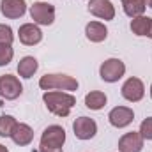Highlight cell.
<instances>
[{
  "mask_svg": "<svg viewBox=\"0 0 152 152\" xmlns=\"http://www.w3.org/2000/svg\"><path fill=\"white\" fill-rule=\"evenodd\" d=\"M145 4H147L149 7H152V0H145Z\"/></svg>",
  "mask_w": 152,
  "mask_h": 152,
  "instance_id": "484cf974",
  "label": "cell"
},
{
  "mask_svg": "<svg viewBox=\"0 0 152 152\" xmlns=\"http://www.w3.org/2000/svg\"><path fill=\"white\" fill-rule=\"evenodd\" d=\"M122 2H126V0H122Z\"/></svg>",
  "mask_w": 152,
  "mask_h": 152,
  "instance_id": "f1b7e54d",
  "label": "cell"
},
{
  "mask_svg": "<svg viewBox=\"0 0 152 152\" xmlns=\"http://www.w3.org/2000/svg\"><path fill=\"white\" fill-rule=\"evenodd\" d=\"M143 149V138L140 133H126L118 140V151L120 152H140Z\"/></svg>",
  "mask_w": 152,
  "mask_h": 152,
  "instance_id": "8fae6325",
  "label": "cell"
},
{
  "mask_svg": "<svg viewBox=\"0 0 152 152\" xmlns=\"http://www.w3.org/2000/svg\"><path fill=\"white\" fill-rule=\"evenodd\" d=\"M14 41V36H12V30L9 25H0V44H7L11 46Z\"/></svg>",
  "mask_w": 152,
  "mask_h": 152,
  "instance_id": "44dd1931",
  "label": "cell"
},
{
  "mask_svg": "<svg viewBox=\"0 0 152 152\" xmlns=\"http://www.w3.org/2000/svg\"><path fill=\"white\" fill-rule=\"evenodd\" d=\"M85 104L90 110H101L106 104V96L103 92H99V90H94V92L85 96Z\"/></svg>",
  "mask_w": 152,
  "mask_h": 152,
  "instance_id": "d6986e66",
  "label": "cell"
},
{
  "mask_svg": "<svg viewBox=\"0 0 152 152\" xmlns=\"http://www.w3.org/2000/svg\"><path fill=\"white\" fill-rule=\"evenodd\" d=\"M143 94H145V87H143V83H142L140 78H129L122 85V96L127 101H131V103L140 101L143 97Z\"/></svg>",
  "mask_w": 152,
  "mask_h": 152,
  "instance_id": "ba28073f",
  "label": "cell"
},
{
  "mask_svg": "<svg viewBox=\"0 0 152 152\" xmlns=\"http://www.w3.org/2000/svg\"><path fill=\"white\" fill-rule=\"evenodd\" d=\"M12 48L7 46V44H0V66H7L11 60H12Z\"/></svg>",
  "mask_w": 152,
  "mask_h": 152,
  "instance_id": "7402d4cb",
  "label": "cell"
},
{
  "mask_svg": "<svg viewBox=\"0 0 152 152\" xmlns=\"http://www.w3.org/2000/svg\"><path fill=\"white\" fill-rule=\"evenodd\" d=\"M21 92H23V87H21V83H20V80L16 76L12 75L0 76V96L4 99L12 101V99L20 97Z\"/></svg>",
  "mask_w": 152,
  "mask_h": 152,
  "instance_id": "5b68a950",
  "label": "cell"
},
{
  "mask_svg": "<svg viewBox=\"0 0 152 152\" xmlns=\"http://www.w3.org/2000/svg\"><path fill=\"white\" fill-rule=\"evenodd\" d=\"M0 152H9V151H7V147H5V145H0Z\"/></svg>",
  "mask_w": 152,
  "mask_h": 152,
  "instance_id": "d4e9b609",
  "label": "cell"
},
{
  "mask_svg": "<svg viewBox=\"0 0 152 152\" xmlns=\"http://www.w3.org/2000/svg\"><path fill=\"white\" fill-rule=\"evenodd\" d=\"M122 5H124V12H126L129 18L143 16L145 7H147L145 0H126V2H122Z\"/></svg>",
  "mask_w": 152,
  "mask_h": 152,
  "instance_id": "2e32d148",
  "label": "cell"
},
{
  "mask_svg": "<svg viewBox=\"0 0 152 152\" xmlns=\"http://www.w3.org/2000/svg\"><path fill=\"white\" fill-rule=\"evenodd\" d=\"M85 34H87V39L92 41V42H101L104 41L106 36H108V28L99 23V21H90L87 27H85Z\"/></svg>",
  "mask_w": 152,
  "mask_h": 152,
  "instance_id": "9a60e30c",
  "label": "cell"
},
{
  "mask_svg": "<svg viewBox=\"0 0 152 152\" xmlns=\"http://www.w3.org/2000/svg\"><path fill=\"white\" fill-rule=\"evenodd\" d=\"M42 99L46 103V108L58 117H67L71 108L76 104L75 96L66 94V92H46Z\"/></svg>",
  "mask_w": 152,
  "mask_h": 152,
  "instance_id": "6da1fadb",
  "label": "cell"
},
{
  "mask_svg": "<svg viewBox=\"0 0 152 152\" xmlns=\"http://www.w3.org/2000/svg\"><path fill=\"white\" fill-rule=\"evenodd\" d=\"M30 16L39 25H51L55 21V7L46 2H36L30 7Z\"/></svg>",
  "mask_w": 152,
  "mask_h": 152,
  "instance_id": "277c9868",
  "label": "cell"
},
{
  "mask_svg": "<svg viewBox=\"0 0 152 152\" xmlns=\"http://www.w3.org/2000/svg\"><path fill=\"white\" fill-rule=\"evenodd\" d=\"M39 87L42 90H53V88L76 90L78 88V81L73 76H67V75H44L39 80Z\"/></svg>",
  "mask_w": 152,
  "mask_h": 152,
  "instance_id": "7a4b0ae2",
  "label": "cell"
},
{
  "mask_svg": "<svg viewBox=\"0 0 152 152\" xmlns=\"http://www.w3.org/2000/svg\"><path fill=\"white\" fill-rule=\"evenodd\" d=\"M140 134L143 140H152V117L145 118L140 126Z\"/></svg>",
  "mask_w": 152,
  "mask_h": 152,
  "instance_id": "603a6c76",
  "label": "cell"
},
{
  "mask_svg": "<svg viewBox=\"0 0 152 152\" xmlns=\"http://www.w3.org/2000/svg\"><path fill=\"white\" fill-rule=\"evenodd\" d=\"M0 11L5 18L14 20V18H20V16L25 14L27 4H25V0H2L0 2Z\"/></svg>",
  "mask_w": 152,
  "mask_h": 152,
  "instance_id": "7c38bea8",
  "label": "cell"
},
{
  "mask_svg": "<svg viewBox=\"0 0 152 152\" xmlns=\"http://www.w3.org/2000/svg\"><path fill=\"white\" fill-rule=\"evenodd\" d=\"M16 120H14V117H11V115H2L0 117V136H11L12 134V131H14V127H16Z\"/></svg>",
  "mask_w": 152,
  "mask_h": 152,
  "instance_id": "ffe728a7",
  "label": "cell"
},
{
  "mask_svg": "<svg viewBox=\"0 0 152 152\" xmlns=\"http://www.w3.org/2000/svg\"><path fill=\"white\" fill-rule=\"evenodd\" d=\"M73 129H75L76 138H80V140H90L97 133V124L92 118H88V117H80V118L75 120Z\"/></svg>",
  "mask_w": 152,
  "mask_h": 152,
  "instance_id": "52a82bcc",
  "label": "cell"
},
{
  "mask_svg": "<svg viewBox=\"0 0 152 152\" xmlns=\"http://www.w3.org/2000/svg\"><path fill=\"white\" fill-rule=\"evenodd\" d=\"M11 138H12V142H14L16 145H21V147H23V145H28V143L32 142L34 131H32V127L27 126V124H16V127H14Z\"/></svg>",
  "mask_w": 152,
  "mask_h": 152,
  "instance_id": "5bb4252c",
  "label": "cell"
},
{
  "mask_svg": "<svg viewBox=\"0 0 152 152\" xmlns=\"http://www.w3.org/2000/svg\"><path fill=\"white\" fill-rule=\"evenodd\" d=\"M39 152H62V149H55V147H39Z\"/></svg>",
  "mask_w": 152,
  "mask_h": 152,
  "instance_id": "cb8c5ba5",
  "label": "cell"
},
{
  "mask_svg": "<svg viewBox=\"0 0 152 152\" xmlns=\"http://www.w3.org/2000/svg\"><path fill=\"white\" fill-rule=\"evenodd\" d=\"M88 11L101 20H113L115 18V7L110 0H90Z\"/></svg>",
  "mask_w": 152,
  "mask_h": 152,
  "instance_id": "9c48e42d",
  "label": "cell"
},
{
  "mask_svg": "<svg viewBox=\"0 0 152 152\" xmlns=\"http://www.w3.org/2000/svg\"><path fill=\"white\" fill-rule=\"evenodd\" d=\"M37 67H39V64L34 57H23L20 60V64H18V73L23 78H32L34 73L37 71Z\"/></svg>",
  "mask_w": 152,
  "mask_h": 152,
  "instance_id": "e0dca14e",
  "label": "cell"
},
{
  "mask_svg": "<svg viewBox=\"0 0 152 152\" xmlns=\"http://www.w3.org/2000/svg\"><path fill=\"white\" fill-rule=\"evenodd\" d=\"M124 73H126V66H124V62L118 60V58H108V60H104V62L101 64V69H99L101 78H103L104 81H108V83L118 81V80L124 76Z\"/></svg>",
  "mask_w": 152,
  "mask_h": 152,
  "instance_id": "3957f363",
  "label": "cell"
},
{
  "mask_svg": "<svg viewBox=\"0 0 152 152\" xmlns=\"http://www.w3.org/2000/svg\"><path fill=\"white\" fill-rule=\"evenodd\" d=\"M108 118H110V124L113 127H126V126H129L134 120V113L127 106H117V108H113L110 112Z\"/></svg>",
  "mask_w": 152,
  "mask_h": 152,
  "instance_id": "30bf717a",
  "label": "cell"
},
{
  "mask_svg": "<svg viewBox=\"0 0 152 152\" xmlns=\"http://www.w3.org/2000/svg\"><path fill=\"white\" fill-rule=\"evenodd\" d=\"M151 97H152V87H151Z\"/></svg>",
  "mask_w": 152,
  "mask_h": 152,
  "instance_id": "83f0119b",
  "label": "cell"
},
{
  "mask_svg": "<svg viewBox=\"0 0 152 152\" xmlns=\"http://www.w3.org/2000/svg\"><path fill=\"white\" fill-rule=\"evenodd\" d=\"M66 142V131L60 126H50L44 129L42 136H41V147H55V149H62Z\"/></svg>",
  "mask_w": 152,
  "mask_h": 152,
  "instance_id": "8992f818",
  "label": "cell"
},
{
  "mask_svg": "<svg viewBox=\"0 0 152 152\" xmlns=\"http://www.w3.org/2000/svg\"><path fill=\"white\" fill-rule=\"evenodd\" d=\"M18 34H20V41L23 44H27V46H34V44L41 42V39H42V32L39 30L37 25H34V23L21 25Z\"/></svg>",
  "mask_w": 152,
  "mask_h": 152,
  "instance_id": "4fadbf2b",
  "label": "cell"
},
{
  "mask_svg": "<svg viewBox=\"0 0 152 152\" xmlns=\"http://www.w3.org/2000/svg\"><path fill=\"white\" fill-rule=\"evenodd\" d=\"M149 37L152 39V21H151V30H149Z\"/></svg>",
  "mask_w": 152,
  "mask_h": 152,
  "instance_id": "4316f807",
  "label": "cell"
},
{
  "mask_svg": "<svg viewBox=\"0 0 152 152\" xmlns=\"http://www.w3.org/2000/svg\"><path fill=\"white\" fill-rule=\"evenodd\" d=\"M151 21H152V18H147V16H136V18H133V21H131L133 34H136V36H149Z\"/></svg>",
  "mask_w": 152,
  "mask_h": 152,
  "instance_id": "ac0fdd59",
  "label": "cell"
}]
</instances>
